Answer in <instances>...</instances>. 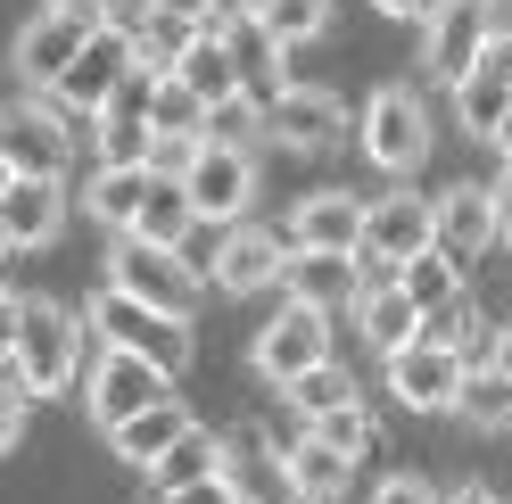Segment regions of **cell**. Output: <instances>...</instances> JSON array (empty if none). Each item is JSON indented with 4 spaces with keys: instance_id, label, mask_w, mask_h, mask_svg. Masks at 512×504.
I'll list each match as a JSON object with an SVG mask.
<instances>
[{
    "instance_id": "cell-1",
    "label": "cell",
    "mask_w": 512,
    "mask_h": 504,
    "mask_svg": "<svg viewBox=\"0 0 512 504\" xmlns=\"http://www.w3.org/2000/svg\"><path fill=\"white\" fill-rule=\"evenodd\" d=\"M83 314H67V306H50V298H25L17 306V331H9V356H17V389L25 397H58L83 372Z\"/></svg>"
},
{
    "instance_id": "cell-2",
    "label": "cell",
    "mask_w": 512,
    "mask_h": 504,
    "mask_svg": "<svg viewBox=\"0 0 512 504\" xmlns=\"http://www.w3.org/2000/svg\"><path fill=\"white\" fill-rule=\"evenodd\" d=\"M108 290H124V298L149 306V314L190 323V314H199V298H207V281L190 273L174 248H149V240H133V232H116V248H108Z\"/></svg>"
},
{
    "instance_id": "cell-3",
    "label": "cell",
    "mask_w": 512,
    "mask_h": 504,
    "mask_svg": "<svg viewBox=\"0 0 512 504\" xmlns=\"http://www.w3.org/2000/svg\"><path fill=\"white\" fill-rule=\"evenodd\" d=\"M83 331L100 339V348H124V356L157 364L166 381L190 364V323H174V314H149V306H133L124 290H91V306H83Z\"/></svg>"
},
{
    "instance_id": "cell-4",
    "label": "cell",
    "mask_w": 512,
    "mask_h": 504,
    "mask_svg": "<svg viewBox=\"0 0 512 504\" xmlns=\"http://www.w3.org/2000/svg\"><path fill=\"white\" fill-rule=\"evenodd\" d=\"M157 397H174V381H166L157 364L124 356V348H91V389H83V414L100 422V430H124L133 414H149Z\"/></svg>"
},
{
    "instance_id": "cell-5",
    "label": "cell",
    "mask_w": 512,
    "mask_h": 504,
    "mask_svg": "<svg viewBox=\"0 0 512 504\" xmlns=\"http://www.w3.org/2000/svg\"><path fill=\"white\" fill-rule=\"evenodd\" d=\"M364 149H372V166H389V174H413L430 157V108H422V91H413V83H380L372 91Z\"/></svg>"
},
{
    "instance_id": "cell-6",
    "label": "cell",
    "mask_w": 512,
    "mask_h": 504,
    "mask_svg": "<svg viewBox=\"0 0 512 504\" xmlns=\"http://www.w3.org/2000/svg\"><path fill=\"white\" fill-rule=\"evenodd\" d=\"M422 67L430 83H471L488 67V0H438L422 25Z\"/></svg>"
},
{
    "instance_id": "cell-7",
    "label": "cell",
    "mask_w": 512,
    "mask_h": 504,
    "mask_svg": "<svg viewBox=\"0 0 512 504\" xmlns=\"http://www.w3.org/2000/svg\"><path fill=\"white\" fill-rule=\"evenodd\" d=\"M314 364H331V314L323 306H281L265 331H256V372H265V381H281L290 389L298 372H314Z\"/></svg>"
},
{
    "instance_id": "cell-8",
    "label": "cell",
    "mask_w": 512,
    "mask_h": 504,
    "mask_svg": "<svg viewBox=\"0 0 512 504\" xmlns=\"http://www.w3.org/2000/svg\"><path fill=\"white\" fill-rule=\"evenodd\" d=\"M422 248H430V199H422V191L364 199V248H356V265L397 273L405 257H422Z\"/></svg>"
},
{
    "instance_id": "cell-9",
    "label": "cell",
    "mask_w": 512,
    "mask_h": 504,
    "mask_svg": "<svg viewBox=\"0 0 512 504\" xmlns=\"http://www.w3.org/2000/svg\"><path fill=\"white\" fill-rule=\"evenodd\" d=\"M265 141H281V149H331V141H347V108L331 100L323 83H281L265 100Z\"/></svg>"
},
{
    "instance_id": "cell-10",
    "label": "cell",
    "mask_w": 512,
    "mask_h": 504,
    "mask_svg": "<svg viewBox=\"0 0 512 504\" xmlns=\"http://www.w3.org/2000/svg\"><path fill=\"white\" fill-rule=\"evenodd\" d=\"M496 207H488V182H455L446 199H430V248L446 265H471V257H488V240H496Z\"/></svg>"
},
{
    "instance_id": "cell-11",
    "label": "cell",
    "mask_w": 512,
    "mask_h": 504,
    "mask_svg": "<svg viewBox=\"0 0 512 504\" xmlns=\"http://www.w3.org/2000/svg\"><path fill=\"white\" fill-rule=\"evenodd\" d=\"M67 124H58L50 100H9L0 108V157L9 174H67Z\"/></svg>"
},
{
    "instance_id": "cell-12",
    "label": "cell",
    "mask_w": 512,
    "mask_h": 504,
    "mask_svg": "<svg viewBox=\"0 0 512 504\" xmlns=\"http://www.w3.org/2000/svg\"><path fill=\"white\" fill-rule=\"evenodd\" d=\"M223 488H232L240 504H306L265 430H223Z\"/></svg>"
},
{
    "instance_id": "cell-13",
    "label": "cell",
    "mask_w": 512,
    "mask_h": 504,
    "mask_svg": "<svg viewBox=\"0 0 512 504\" xmlns=\"http://www.w3.org/2000/svg\"><path fill=\"white\" fill-rule=\"evenodd\" d=\"M91 34H100V17H75V9H42V17H25V34H17V75L25 83H58V75H67L75 67V50L91 42Z\"/></svg>"
},
{
    "instance_id": "cell-14",
    "label": "cell",
    "mask_w": 512,
    "mask_h": 504,
    "mask_svg": "<svg viewBox=\"0 0 512 504\" xmlns=\"http://www.w3.org/2000/svg\"><path fill=\"white\" fill-rule=\"evenodd\" d=\"M124 75H133V42L100 25V34L75 50V67L50 83V100H58V108H83V116H100V108L116 100V83H124Z\"/></svg>"
},
{
    "instance_id": "cell-15",
    "label": "cell",
    "mask_w": 512,
    "mask_h": 504,
    "mask_svg": "<svg viewBox=\"0 0 512 504\" xmlns=\"http://www.w3.org/2000/svg\"><path fill=\"white\" fill-rule=\"evenodd\" d=\"M67 224V182L58 174H9L0 191V248H42Z\"/></svg>"
},
{
    "instance_id": "cell-16",
    "label": "cell",
    "mask_w": 512,
    "mask_h": 504,
    "mask_svg": "<svg viewBox=\"0 0 512 504\" xmlns=\"http://www.w3.org/2000/svg\"><path fill=\"white\" fill-rule=\"evenodd\" d=\"M182 191H190V215L232 224V215L248 207V191H256V157H240V149H207V141H199V157H190V174H182Z\"/></svg>"
},
{
    "instance_id": "cell-17",
    "label": "cell",
    "mask_w": 512,
    "mask_h": 504,
    "mask_svg": "<svg viewBox=\"0 0 512 504\" xmlns=\"http://www.w3.org/2000/svg\"><path fill=\"white\" fill-rule=\"evenodd\" d=\"M389 389H397V405H422V414H455L463 356L430 348V339H405V348L389 356Z\"/></svg>"
},
{
    "instance_id": "cell-18",
    "label": "cell",
    "mask_w": 512,
    "mask_h": 504,
    "mask_svg": "<svg viewBox=\"0 0 512 504\" xmlns=\"http://www.w3.org/2000/svg\"><path fill=\"white\" fill-rule=\"evenodd\" d=\"M290 248H298V257H356V248H364V199L314 191V199L290 215Z\"/></svg>"
},
{
    "instance_id": "cell-19",
    "label": "cell",
    "mask_w": 512,
    "mask_h": 504,
    "mask_svg": "<svg viewBox=\"0 0 512 504\" xmlns=\"http://www.w3.org/2000/svg\"><path fill=\"white\" fill-rule=\"evenodd\" d=\"M356 331L372 339V348H380V356H397V348H405V339H413V331H422V314H413V298L397 290V281H389V273H372V281H364V290H356Z\"/></svg>"
},
{
    "instance_id": "cell-20",
    "label": "cell",
    "mask_w": 512,
    "mask_h": 504,
    "mask_svg": "<svg viewBox=\"0 0 512 504\" xmlns=\"http://www.w3.org/2000/svg\"><path fill=\"white\" fill-rule=\"evenodd\" d=\"M281 265H290V240H273V232H256V224H232L215 281H223V290H265V281H281Z\"/></svg>"
},
{
    "instance_id": "cell-21",
    "label": "cell",
    "mask_w": 512,
    "mask_h": 504,
    "mask_svg": "<svg viewBox=\"0 0 512 504\" xmlns=\"http://www.w3.org/2000/svg\"><path fill=\"white\" fill-rule=\"evenodd\" d=\"M273 447H281V463H290V480H298V496H306V504H314V496H339L347 480H356V463L331 455L314 430H281Z\"/></svg>"
},
{
    "instance_id": "cell-22",
    "label": "cell",
    "mask_w": 512,
    "mask_h": 504,
    "mask_svg": "<svg viewBox=\"0 0 512 504\" xmlns=\"http://www.w3.org/2000/svg\"><path fill=\"white\" fill-rule=\"evenodd\" d=\"M281 281H290V298L298 306H356V290H364V273H356V257H298V248H290V265H281Z\"/></svg>"
},
{
    "instance_id": "cell-23",
    "label": "cell",
    "mask_w": 512,
    "mask_h": 504,
    "mask_svg": "<svg viewBox=\"0 0 512 504\" xmlns=\"http://www.w3.org/2000/svg\"><path fill=\"white\" fill-rule=\"evenodd\" d=\"M174 83H182L199 108L232 100V91H240V67H232V50H223V34H190V50L174 58Z\"/></svg>"
},
{
    "instance_id": "cell-24",
    "label": "cell",
    "mask_w": 512,
    "mask_h": 504,
    "mask_svg": "<svg viewBox=\"0 0 512 504\" xmlns=\"http://www.w3.org/2000/svg\"><path fill=\"white\" fill-rule=\"evenodd\" d=\"M149 480H157V496H174V488H190V480H223V438L190 422V430L174 438V447L149 463Z\"/></svg>"
},
{
    "instance_id": "cell-25",
    "label": "cell",
    "mask_w": 512,
    "mask_h": 504,
    "mask_svg": "<svg viewBox=\"0 0 512 504\" xmlns=\"http://www.w3.org/2000/svg\"><path fill=\"white\" fill-rule=\"evenodd\" d=\"M182 430H190V405H182V397H157L149 414H133V422H124V430H108V438H116V455H124V463H141V471H149V463L166 455Z\"/></svg>"
},
{
    "instance_id": "cell-26",
    "label": "cell",
    "mask_w": 512,
    "mask_h": 504,
    "mask_svg": "<svg viewBox=\"0 0 512 504\" xmlns=\"http://www.w3.org/2000/svg\"><path fill=\"white\" fill-rule=\"evenodd\" d=\"M190 224H199V215H190V191H182V182H157V174H149L141 215H133V240H149V248H182Z\"/></svg>"
},
{
    "instance_id": "cell-27",
    "label": "cell",
    "mask_w": 512,
    "mask_h": 504,
    "mask_svg": "<svg viewBox=\"0 0 512 504\" xmlns=\"http://www.w3.org/2000/svg\"><path fill=\"white\" fill-rule=\"evenodd\" d=\"M455 108H463V124H471L479 141H496V133H504V116H512V75L488 58L471 83H455Z\"/></svg>"
},
{
    "instance_id": "cell-28",
    "label": "cell",
    "mask_w": 512,
    "mask_h": 504,
    "mask_svg": "<svg viewBox=\"0 0 512 504\" xmlns=\"http://www.w3.org/2000/svg\"><path fill=\"white\" fill-rule=\"evenodd\" d=\"M389 281H397V290L413 298V314H438V306H455V298H463V273L446 265L438 248H422V257H405V265H397Z\"/></svg>"
},
{
    "instance_id": "cell-29",
    "label": "cell",
    "mask_w": 512,
    "mask_h": 504,
    "mask_svg": "<svg viewBox=\"0 0 512 504\" xmlns=\"http://www.w3.org/2000/svg\"><path fill=\"white\" fill-rule=\"evenodd\" d=\"M199 141H207V149H240V157H256V149H265V108H256L248 91H232V100L207 108Z\"/></svg>"
},
{
    "instance_id": "cell-30",
    "label": "cell",
    "mask_w": 512,
    "mask_h": 504,
    "mask_svg": "<svg viewBox=\"0 0 512 504\" xmlns=\"http://www.w3.org/2000/svg\"><path fill=\"white\" fill-rule=\"evenodd\" d=\"M141 191H149V166H100L83 199H91V215H100V224L133 232V215H141Z\"/></svg>"
},
{
    "instance_id": "cell-31",
    "label": "cell",
    "mask_w": 512,
    "mask_h": 504,
    "mask_svg": "<svg viewBox=\"0 0 512 504\" xmlns=\"http://www.w3.org/2000/svg\"><path fill=\"white\" fill-rule=\"evenodd\" d=\"M91 141H100V166H149V116L141 108H100L91 116Z\"/></svg>"
},
{
    "instance_id": "cell-32",
    "label": "cell",
    "mask_w": 512,
    "mask_h": 504,
    "mask_svg": "<svg viewBox=\"0 0 512 504\" xmlns=\"http://www.w3.org/2000/svg\"><path fill=\"white\" fill-rule=\"evenodd\" d=\"M455 414H463V422H479V430H512V372H496V364L463 372Z\"/></svg>"
},
{
    "instance_id": "cell-33",
    "label": "cell",
    "mask_w": 512,
    "mask_h": 504,
    "mask_svg": "<svg viewBox=\"0 0 512 504\" xmlns=\"http://www.w3.org/2000/svg\"><path fill=\"white\" fill-rule=\"evenodd\" d=\"M356 397H364V389H356V372H347V364H314V372L290 381V414L323 422V414H339V405H356Z\"/></svg>"
},
{
    "instance_id": "cell-34",
    "label": "cell",
    "mask_w": 512,
    "mask_h": 504,
    "mask_svg": "<svg viewBox=\"0 0 512 504\" xmlns=\"http://www.w3.org/2000/svg\"><path fill=\"white\" fill-rule=\"evenodd\" d=\"M248 17L265 25V42H273V50H290V42H314V34L331 25V0H256Z\"/></svg>"
},
{
    "instance_id": "cell-35",
    "label": "cell",
    "mask_w": 512,
    "mask_h": 504,
    "mask_svg": "<svg viewBox=\"0 0 512 504\" xmlns=\"http://www.w3.org/2000/svg\"><path fill=\"white\" fill-rule=\"evenodd\" d=\"M199 124H207V108L190 100L174 75H157V91H149V141H199Z\"/></svg>"
},
{
    "instance_id": "cell-36",
    "label": "cell",
    "mask_w": 512,
    "mask_h": 504,
    "mask_svg": "<svg viewBox=\"0 0 512 504\" xmlns=\"http://www.w3.org/2000/svg\"><path fill=\"white\" fill-rule=\"evenodd\" d=\"M306 430L323 438L331 455H347V463H356V455H372V438H380V430H372V405H364V397H356V405H339V414H323V422H306Z\"/></svg>"
},
{
    "instance_id": "cell-37",
    "label": "cell",
    "mask_w": 512,
    "mask_h": 504,
    "mask_svg": "<svg viewBox=\"0 0 512 504\" xmlns=\"http://www.w3.org/2000/svg\"><path fill=\"white\" fill-rule=\"evenodd\" d=\"M223 240H232V224H207V215H199V224L182 232V248H174V257H182L190 273H199V281H215V265H223Z\"/></svg>"
},
{
    "instance_id": "cell-38",
    "label": "cell",
    "mask_w": 512,
    "mask_h": 504,
    "mask_svg": "<svg viewBox=\"0 0 512 504\" xmlns=\"http://www.w3.org/2000/svg\"><path fill=\"white\" fill-rule=\"evenodd\" d=\"M100 25L124 34V42H141L149 25H157V0H100Z\"/></svg>"
},
{
    "instance_id": "cell-39",
    "label": "cell",
    "mask_w": 512,
    "mask_h": 504,
    "mask_svg": "<svg viewBox=\"0 0 512 504\" xmlns=\"http://www.w3.org/2000/svg\"><path fill=\"white\" fill-rule=\"evenodd\" d=\"M372 504H446V496H438V480H422V471H389Z\"/></svg>"
},
{
    "instance_id": "cell-40",
    "label": "cell",
    "mask_w": 512,
    "mask_h": 504,
    "mask_svg": "<svg viewBox=\"0 0 512 504\" xmlns=\"http://www.w3.org/2000/svg\"><path fill=\"white\" fill-rule=\"evenodd\" d=\"M25 438V389H0V455Z\"/></svg>"
},
{
    "instance_id": "cell-41",
    "label": "cell",
    "mask_w": 512,
    "mask_h": 504,
    "mask_svg": "<svg viewBox=\"0 0 512 504\" xmlns=\"http://www.w3.org/2000/svg\"><path fill=\"white\" fill-rule=\"evenodd\" d=\"M166 504H240L232 488H223V480H190V488H174Z\"/></svg>"
},
{
    "instance_id": "cell-42",
    "label": "cell",
    "mask_w": 512,
    "mask_h": 504,
    "mask_svg": "<svg viewBox=\"0 0 512 504\" xmlns=\"http://www.w3.org/2000/svg\"><path fill=\"white\" fill-rule=\"evenodd\" d=\"M157 17H182V25H199V34H207V17H215V0H157Z\"/></svg>"
},
{
    "instance_id": "cell-43",
    "label": "cell",
    "mask_w": 512,
    "mask_h": 504,
    "mask_svg": "<svg viewBox=\"0 0 512 504\" xmlns=\"http://www.w3.org/2000/svg\"><path fill=\"white\" fill-rule=\"evenodd\" d=\"M488 50H512V0H488Z\"/></svg>"
},
{
    "instance_id": "cell-44",
    "label": "cell",
    "mask_w": 512,
    "mask_h": 504,
    "mask_svg": "<svg viewBox=\"0 0 512 504\" xmlns=\"http://www.w3.org/2000/svg\"><path fill=\"white\" fill-rule=\"evenodd\" d=\"M372 9H380V17H413V25H430L438 0H372Z\"/></svg>"
},
{
    "instance_id": "cell-45",
    "label": "cell",
    "mask_w": 512,
    "mask_h": 504,
    "mask_svg": "<svg viewBox=\"0 0 512 504\" xmlns=\"http://www.w3.org/2000/svg\"><path fill=\"white\" fill-rule=\"evenodd\" d=\"M488 207H496V224H504V232H512V166H504V174H496V182H488Z\"/></svg>"
},
{
    "instance_id": "cell-46",
    "label": "cell",
    "mask_w": 512,
    "mask_h": 504,
    "mask_svg": "<svg viewBox=\"0 0 512 504\" xmlns=\"http://www.w3.org/2000/svg\"><path fill=\"white\" fill-rule=\"evenodd\" d=\"M446 504H496V488H488V480H471V488H455Z\"/></svg>"
},
{
    "instance_id": "cell-47",
    "label": "cell",
    "mask_w": 512,
    "mask_h": 504,
    "mask_svg": "<svg viewBox=\"0 0 512 504\" xmlns=\"http://www.w3.org/2000/svg\"><path fill=\"white\" fill-rule=\"evenodd\" d=\"M248 9H256V0H215V17H207V25H232V17H248Z\"/></svg>"
},
{
    "instance_id": "cell-48",
    "label": "cell",
    "mask_w": 512,
    "mask_h": 504,
    "mask_svg": "<svg viewBox=\"0 0 512 504\" xmlns=\"http://www.w3.org/2000/svg\"><path fill=\"white\" fill-rule=\"evenodd\" d=\"M488 356H496V372H512V331H496V339H488Z\"/></svg>"
},
{
    "instance_id": "cell-49",
    "label": "cell",
    "mask_w": 512,
    "mask_h": 504,
    "mask_svg": "<svg viewBox=\"0 0 512 504\" xmlns=\"http://www.w3.org/2000/svg\"><path fill=\"white\" fill-rule=\"evenodd\" d=\"M42 9H75V17H100V0H42Z\"/></svg>"
},
{
    "instance_id": "cell-50",
    "label": "cell",
    "mask_w": 512,
    "mask_h": 504,
    "mask_svg": "<svg viewBox=\"0 0 512 504\" xmlns=\"http://www.w3.org/2000/svg\"><path fill=\"white\" fill-rule=\"evenodd\" d=\"M496 149H504V166H512V116H504V133H496Z\"/></svg>"
},
{
    "instance_id": "cell-51",
    "label": "cell",
    "mask_w": 512,
    "mask_h": 504,
    "mask_svg": "<svg viewBox=\"0 0 512 504\" xmlns=\"http://www.w3.org/2000/svg\"><path fill=\"white\" fill-rule=\"evenodd\" d=\"M0 191H9V157H0Z\"/></svg>"
},
{
    "instance_id": "cell-52",
    "label": "cell",
    "mask_w": 512,
    "mask_h": 504,
    "mask_svg": "<svg viewBox=\"0 0 512 504\" xmlns=\"http://www.w3.org/2000/svg\"><path fill=\"white\" fill-rule=\"evenodd\" d=\"M0 257H9V248H0Z\"/></svg>"
},
{
    "instance_id": "cell-53",
    "label": "cell",
    "mask_w": 512,
    "mask_h": 504,
    "mask_svg": "<svg viewBox=\"0 0 512 504\" xmlns=\"http://www.w3.org/2000/svg\"><path fill=\"white\" fill-rule=\"evenodd\" d=\"M496 504H504V496H496Z\"/></svg>"
},
{
    "instance_id": "cell-54",
    "label": "cell",
    "mask_w": 512,
    "mask_h": 504,
    "mask_svg": "<svg viewBox=\"0 0 512 504\" xmlns=\"http://www.w3.org/2000/svg\"><path fill=\"white\" fill-rule=\"evenodd\" d=\"M504 240H512V232H504Z\"/></svg>"
}]
</instances>
